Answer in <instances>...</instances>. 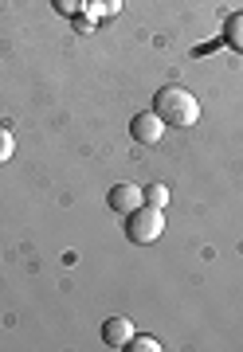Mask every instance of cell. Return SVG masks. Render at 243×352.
I'll use <instances>...</instances> for the list:
<instances>
[{"label":"cell","mask_w":243,"mask_h":352,"mask_svg":"<svg viewBox=\"0 0 243 352\" xmlns=\"http://www.w3.org/2000/svg\"><path fill=\"white\" fill-rule=\"evenodd\" d=\"M154 110L161 113V122H165V126H177V129H189V126L200 122V102H196V94H189L184 87L157 90Z\"/></svg>","instance_id":"6da1fadb"},{"label":"cell","mask_w":243,"mask_h":352,"mask_svg":"<svg viewBox=\"0 0 243 352\" xmlns=\"http://www.w3.org/2000/svg\"><path fill=\"white\" fill-rule=\"evenodd\" d=\"M161 231H165V215H161V208L141 204V208H134V212L126 215V239L138 243V247L157 243L161 239Z\"/></svg>","instance_id":"7a4b0ae2"},{"label":"cell","mask_w":243,"mask_h":352,"mask_svg":"<svg viewBox=\"0 0 243 352\" xmlns=\"http://www.w3.org/2000/svg\"><path fill=\"white\" fill-rule=\"evenodd\" d=\"M165 122H161V113L157 110H145V113H138L134 122H129V133H134V141L138 145H157V141L165 138Z\"/></svg>","instance_id":"3957f363"},{"label":"cell","mask_w":243,"mask_h":352,"mask_svg":"<svg viewBox=\"0 0 243 352\" xmlns=\"http://www.w3.org/2000/svg\"><path fill=\"white\" fill-rule=\"evenodd\" d=\"M106 204H110V212H118L122 219H126L134 208H141V204H145V192H141L138 184H126V180H122V184H114V188H110Z\"/></svg>","instance_id":"277c9868"},{"label":"cell","mask_w":243,"mask_h":352,"mask_svg":"<svg viewBox=\"0 0 243 352\" xmlns=\"http://www.w3.org/2000/svg\"><path fill=\"white\" fill-rule=\"evenodd\" d=\"M129 337H134V325H129L126 317H110L103 325V344L106 349H126Z\"/></svg>","instance_id":"5b68a950"},{"label":"cell","mask_w":243,"mask_h":352,"mask_svg":"<svg viewBox=\"0 0 243 352\" xmlns=\"http://www.w3.org/2000/svg\"><path fill=\"white\" fill-rule=\"evenodd\" d=\"M224 43L235 51H243V12L228 16V24H224Z\"/></svg>","instance_id":"8992f818"},{"label":"cell","mask_w":243,"mask_h":352,"mask_svg":"<svg viewBox=\"0 0 243 352\" xmlns=\"http://www.w3.org/2000/svg\"><path fill=\"white\" fill-rule=\"evenodd\" d=\"M145 204H149V208H161V212H165V204H169V188L165 184H145Z\"/></svg>","instance_id":"52a82bcc"},{"label":"cell","mask_w":243,"mask_h":352,"mask_svg":"<svg viewBox=\"0 0 243 352\" xmlns=\"http://www.w3.org/2000/svg\"><path fill=\"white\" fill-rule=\"evenodd\" d=\"M52 8L59 16H78L83 8H87V0H52Z\"/></svg>","instance_id":"ba28073f"},{"label":"cell","mask_w":243,"mask_h":352,"mask_svg":"<svg viewBox=\"0 0 243 352\" xmlns=\"http://www.w3.org/2000/svg\"><path fill=\"white\" fill-rule=\"evenodd\" d=\"M126 349H129V352H157L161 344H157V337H138V333H134Z\"/></svg>","instance_id":"9c48e42d"},{"label":"cell","mask_w":243,"mask_h":352,"mask_svg":"<svg viewBox=\"0 0 243 352\" xmlns=\"http://www.w3.org/2000/svg\"><path fill=\"white\" fill-rule=\"evenodd\" d=\"M12 149H16V141H12V133L0 126V164L4 161H12Z\"/></svg>","instance_id":"30bf717a"},{"label":"cell","mask_w":243,"mask_h":352,"mask_svg":"<svg viewBox=\"0 0 243 352\" xmlns=\"http://www.w3.org/2000/svg\"><path fill=\"white\" fill-rule=\"evenodd\" d=\"M71 20H75V32H78V36H90V32H94V16H90L87 8H83L78 16H71Z\"/></svg>","instance_id":"8fae6325"}]
</instances>
